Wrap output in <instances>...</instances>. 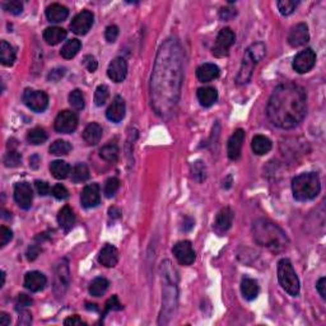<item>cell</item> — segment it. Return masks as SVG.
I'll list each match as a JSON object with an SVG mask.
<instances>
[{
	"label": "cell",
	"instance_id": "obj_1",
	"mask_svg": "<svg viewBox=\"0 0 326 326\" xmlns=\"http://www.w3.org/2000/svg\"><path fill=\"white\" fill-rule=\"evenodd\" d=\"M183 84V54L176 40L160 46L150 82L152 106L158 115L171 113L180 97Z\"/></svg>",
	"mask_w": 326,
	"mask_h": 326
},
{
	"label": "cell",
	"instance_id": "obj_2",
	"mask_svg": "<svg viewBox=\"0 0 326 326\" xmlns=\"http://www.w3.org/2000/svg\"><path fill=\"white\" fill-rule=\"evenodd\" d=\"M306 113V91L303 87L294 83H285L276 87L266 106L269 121L280 129H293L298 126Z\"/></svg>",
	"mask_w": 326,
	"mask_h": 326
},
{
	"label": "cell",
	"instance_id": "obj_3",
	"mask_svg": "<svg viewBox=\"0 0 326 326\" xmlns=\"http://www.w3.org/2000/svg\"><path fill=\"white\" fill-rule=\"evenodd\" d=\"M254 240L260 246L270 249L273 251H280L288 246V237L279 226H276L268 219H259L252 227Z\"/></svg>",
	"mask_w": 326,
	"mask_h": 326
},
{
	"label": "cell",
	"instance_id": "obj_4",
	"mask_svg": "<svg viewBox=\"0 0 326 326\" xmlns=\"http://www.w3.org/2000/svg\"><path fill=\"white\" fill-rule=\"evenodd\" d=\"M321 190L320 177L315 172H307L294 177L292 181V191L294 199L307 202L317 197Z\"/></svg>",
	"mask_w": 326,
	"mask_h": 326
},
{
	"label": "cell",
	"instance_id": "obj_5",
	"mask_svg": "<svg viewBox=\"0 0 326 326\" xmlns=\"http://www.w3.org/2000/svg\"><path fill=\"white\" fill-rule=\"evenodd\" d=\"M278 280L283 289L293 297L299 294V280L292 263L288 259H282L278 263Z\"/></svg>",
	"mask_w": 326,
	"mask_h": 326
},
{
	"label": "cell",
	"instance_id": "obj_6",
	"mask_svg": "<svg viewBox=\"0 0 326 326\" xmlns=\"http://www.w3.org/2000/svg\"><path fill=\"white\" fill-rule=\"evenodd\" d=\"M70 283V271L68 260L61 259L55 266V275H54V292L58 297H63L67 292Z\"/></svg>",
	"mask_w": 326,
	"mask_h": 326
},
{
	"label": "cell",
	"instance_id": "obj_7",
	"mask_svg": "<svg viewBox=\"0 0 326 326\" xmlns=\"http://www.w3.org/2000/svg\"><path fill=\"white\" fill-rule=\"evenodd\" d=\"M235 41L236 36L233 31L231 28H223L217 36L216 45H214L212 53L217 58H224L230 54V49L233 46Z\"/></svg>",
	"mask_w": 326,
	"mask_h": 326
},
{
	"label": "cell",
	"instance_id": "obj_8",
	"mask_svg": "<svg viewBox=\"0 0 326 326\" xmlns=\"http://www.w3.org/2000/svg\"><path fill=\"white\" fill-rule=\"evenodd\" d=\"M23 102L35 112H44L49 106V97L44 91H34L28 88L23 92Z\"/></svg>",
	"mask_w": 326,
	"mask_h": 326
},
{
	"label": "cell",
	"instance_id": "obj_9",
	"mask_svg": "<svg viewBox=\"0 0 326 326\" xmlns=\"http://www.w3.org/2000/svg\"><path fill=\"white\" fill-rule=\"evenodd\" d=\"M54 126L58 133L70 134L73 133L78 126V116L75 112L69 110H64L56 116Z\"/></svg>",
	"mask_w": 326,
	"mask_h": 326
},
{
	"label": "cell",
	"instance_id": "obj_10",
	"mask_svg": "<svg viewBox=\"0 0 326 326\" xmlns=\"http://www.w3.org/2000/svg\"><path fill=\"white\" fill-rule=\"evenodd\" d=\"M316 64V54L312 49H306L296 55L293 60V69L299 74L308 73L309 70L315 67Z\"/></svg>",
	"mask_w": 326,
	"mask_h": 326
},
{
	"label": "cell",
	"instance_id": "obj_11",
	"mask_svg": "<svg viewBox=\"0 0 326 326\" xmlns=\"http://www.w3.org/2000/svg\"><path fill=\"white\" fill-rule=\"evenodd\" d=\"M93 20L94 16L92 12L84 11L80 12L79 14H77L74 18H73L72 23H70V30L72 32H74L75 35H86L89 30L93 26Z\"/></svg>",
	"mask_w": 326,
	"mask_h": 326
},
{
	"label": "cell",
	"instance_id": "obj_12",
	"mask_svg": "<svg viewBox=\"0 0 326 326\" xmlns=\"http://www.w3.org/2000/svg\"><path fill=\"white\" fill-rule=\"evenodd\" d=\"M175 257L181 265H191L195 261V251L193 249L190 241H181L177 242L172 249Z\"/></svg>",
	"mask_w": 326,
	"mask_h": 326
},
{
	"label": "cell",
	"instance_id": "obj_13",
	"mask_svg": "<svg viewBox=\"0 0 326 326\" xmlns=\"http://www.w3.org/2000/svg\"><path fill=\"white\" fill-rule=\"evenodd\" d=\"M14 200L22 209H30L34 200V191L28 183H18L14 186Z\"/></svg>",
	"mask_w": 326,
	"mask_h": 326
},
{
	"label": "cell",
	"instance_id": "obj_14",
	"mask_svg": "<svg viewBox=\"0 0 326 326\" xmlns=\"http://www.w3.org/2000/svg\"><path fill=\"white\" fill-rule=\"evenodd\" d=\"M101 202V189L98 184L87 185L80 194V203L84 208H94Z\"/></svg>",
	"mask_w": 326,
	"mask_h": 326
},
{
	"label": "cell",
	"instance_id": "obj_15",
	"mask_svg": "<svg viewBox=\"0 0 326 326\" xmlns=\"http://www.w3.org/2000/svg\"><path fill=\"white\" fill-rule=\"evenodd\" d=\"M243 141H245V130L237 129L235 133L231 135L228 144H227V154H228L230 159H240Z\"/></svg>",
	"mask_w": 326,
	"mask_h": 326
},
{
	"label": "cell",
	"instance_id": "obj_16",
	"mask_svg": "<svg viewBox=\"0 0 326 326\" xmlns=\"http://www.w3.org/2000/svg\"><path fill=\"white\" fill-rule=\"evenodd\" d=\"M233 218H235V213L230 207H224L219 210V213L217 214L216 222H214V231L218 235H223L227 231L232 227Z\"/></svg>",
	"mask_w": 326,
	"mask_h": 326
},
{
	"label": "cell",
	"instance_id": "obj_17",
	"mask_svg": "<svg viewBox=\"0 0 326 326\" xmlns=\"http://www.w3.org/2000/svg\"><path fill=\"white\" fill-rule=\"evenodd\" d=\"M127 74V63L124 58L113 59L108 65L107 75L115 83H121L126 78Z\"/></svg>",
	"mask_w": 326,
	"mask_h": 326
},
{
	"label": "cell",
	"instance_id": "obj_18",
	"mask_svg": "<svg viewBox=\"0 0 326 326\" xmlns=\"http://www.w3.org/2000/svg\"><path fill=\"white\" fill-rule=\"evenodd\" d=\"M309 41L308 27L306 23H298L290 30L289 36H288V42L292 47H299L306 45Z\"/></svg>",
	"mask_w": 326,
	"mask_h": 326
},
{
	"label": "cell",
	"instance_id": "obj_19",
	"mask_svg": "<svg viewBox=\"0 0 326 326\" xmlns=\"http://www.w3.org/2000/svg\"><path fill=\"white\" fill-rule=\"evenodd\" d=\"M125 101L121 96H116L106 111V117L112 122H120L125 117Z\"/></svg>",
	"mask_w": 326,
	"mask_h": 326
},
{
	"label": "cell",
	"instance_id": "obj_20",
	"mask_svg": "<svg viewBox=\"0 0 326 326\" xmlns=\"http://www.w3.org/2000/svg\"><path fill=\"white\" fill-rule=\"evenodd\" d=\"M46 276L40 271H30L25 276V287L31 292H40L46 285Z\"/></svg>",
	"mask_w": 326,
	"mask_h": 326
},
{
	"label": "cell",
	"instance_id": "obj_21",
	"mask_svg": "<svg viewBox=\"0 0 326 326\" xmlns=\"http://www.w3.org/2000/svg\"><path fill=\"white\" fill-rule=\"evenodd\" d=\"M98 261L106 268H113L119 261V251L112 245H105L98 255Z\"/></svg>",
	"mask_w": 326,
	"mask_h": 326
},
{
	"label": "cell",
	"instance_id": "obj_22",
	"mask_svg": "<svg viewBox=\"0 0 326 326\" xmlns=\"http://www.w3.org/2000/svg\"><path fill=\"white\" fill-rule=\"evenodd\" d=\"M255 65H256V64L250 59V56L247 55V54H245L242 59V65H241V69L240 72H238L237 78H236L237 84L242 86V84L249 83L252 77V72H254Z\"/></svg>",
	"mask_w": 326,
	"mask_h": 326
},
{
	"label": "cell",
	"instance_id": "obj_23",
	"mask_svg": "<svg viewBox=\"0 0 326 326\" xmlns=\"http://www.w3.org/2000/svg\"><path fill=\"white\" fill-rule=\"evenodd\" d=\"M58 223L64 232H69L75 224V214L69 205L61 208L58 214Z\"/></svg>",
	"mask_w": 326,
	"mask_h": 326
},
{
	"label": "cell",
	"instance_id": "obj_24",
	"mask_svg": "<svg viewBox=\"0 0 326 326\" xmlns=\"http://www.w3.org/2000/svg\"><path fill=\"white\" fill-rule=\"evenodd\" d=\"M219 73H221L219 68L217 67L216 64L205 63L197 69V77L203 83H208V82L217 79L219 77Z\"/></svg>",
	"mask_w": 326,
	"mask_h": 326
},
{
	"label": "cell",
	"instance_id": "obj_25",
	"mask_svg": "<svg viewBox=\"0 0 326 326\" xmlns=\"http://www.w3.org/2000/svg\"><path fill=\"white\" fill-rule=\"evenodd\" d=\"M103 130L101 127V125H98L97 122H91L86 126L83 131V139L88 145H96L100 143L101 138H102Z\"/></svg>",
	"mask_w": 326,
	"mask_h": 326
},
{
	"label": "cell",
	"instance_id": "obj_26",
	"mask_svg": "<svg viewBox=\"0 0 326 326\" xmlns=\"http://www.w3.org/2000/svg\"><path fill=\"white\" fill-rule=\"evenodd\" d=\"M197 96L200 105L204 106V107L213 106L218 100V92L213 87H202V88L198 89Z\"/></svg>",
	"mask_w": 326,
	"mask_h": 326
},
{
	"label": "cell",
	"instance_id": "obj_27",
	"mask_svg": "<svg viewBox=\"0 0 326 326\" xmlns=\"http://www.w3.org/2000/svg\"><path fill=\"white\" fill-rule=\"evenodd\" d=\"M69 16V11L61 4H51L50 7H47L46 9V17L47 20L53 23H60L67 20Z\"/></svg>",
	"mask_w": 326,
	"mask_h": 326
},
{
	"label": "cell",
	"instance_id": "obj_28",
	"mask_svg": "<svg viewBox=\"0 0 326 326\" xmlns=\"http://www.w3.org/2000/svg\"><path fill=\"white\" fill-rule=\"evenodd\" d=\"M241 292H242L243 298L247 301H252L259 294V284L252 278H243L241 282Z\"/></svg>",
	"mask_w": 326,
	"mask_h": 326
},
{
	"label": "cell",
	"instance_id": "obj_29",
	"mask_svg": "<svg viewBox=\"0 0 326 326\" xmlns=\"http://www.w3.org/2000/svg\"><path fill=\"white\" fill-rule=\"evenodd\" d=\"M67 37V31L60 27H49L44 31V40L49 45H58Z\"/></svg>",
	"mask_w": 326,
	"mask_h": 326
},
{
	"label": "cell",
	"instance_id": "obj_30",
	"mask_svg": "<svg viewBox=\"0 0 326 326\" xmlns=\"http://www.w3.org/2000/svg\"><path fill=\"white\" fill-rule=\"evenodd\" d=\"M0 61L6 67H12L16 61V50L7 41L0 42Z\"/></svg>",
	"mask_w": 326,
	"mask_h": 326
},
{
	"label": "cell",
	"instance_id": "obj_31",
	"mask_svg": "<svg viewBox=\"0 0 326 326\" xmlns=\"http://www.w3.org/2000/svg\"><path fill=\"white\" fill-rule=\"evenodd\" d=\"M271 141L270 139L266 138V136L264 135H256L254 136V139H252V143H251V148L252 150H254L255 154L257 155H263V154H266V153L270 152L271 149Z\"/></svg>",
	"mask_w": 326,
	"mask_h": 326
},
{
	"label": "cell",
	"instance_id": "obj_32",
	"mask_svg": "<svg viewBox=\"0 0 326 326\" xmlns=\"http://www.w3.org/2000/svg\"><path fill=\"white\" fill-rule=\"evenodd\" d=\"M50 171L55 179H58V180H64V179H67V177L69 176L72 169H70L69 165H68L67 162H64V160H54L50 165Z\"/></svg>",
	"mask_w": 326,
	"mask_h": 326
},
{
	"label": "cell",
	"instance_id": "obj_33",
	"mask_svg": "<svg viewBox=\"0 0 326 326\" xmlns=\"http://www.w3.org/2000/svg\"><path fill=\"white\" fill-rule=\"evenodd\" d=\"M80 47H82V44H80L79 40L77 39L69 40L67 44L61 47L60 54L64 59H73L78 53H79Z\"/></svg>",
	"mask_w": 326,
	"mask_h": 326
},
{
	"label": "cell",
	"instance_id": "obj_34",
	"mask_svg": "<svg viewBox=\"0 0 326 326\" xmlns=\"http://www.w3.org/2000/svg\"><path fill=\"white\" fill-rule=\"evenodd\" d=\"M245 54H247V55L250 56V59H251L255 64H257L260 60H263V58L265 56L266 47L263 42H256V44H252Z\"/></svg>",
	"mask_w": 326,
	"mask_h": 326
},
{
	"label": "cell",
	"instance_id": "obj_35",
	"mask_svg": "<svg viewBox=\"0 0 326 326\" xmlns=\"http://www.w3.org/2000/svg\"><path fill=\"white\" fill-rule=\"evenodd\" d=\"M108 285H110V283L106 278H96V279L92 280L91 285H89V293L93 297H101L107 290Z\"/></svg>",
	"mask_w": 326,
	"mask_h": 326
},
{
	"label": "cell",
	"instance_id": "obj_36",
	"mask_svg": "<svg viewBox=\"0 0 326 326\" xmlns=\"http://www.w3.org/2000/svg\"><path fill=\"white\" fill-rule=\"evenodd\" d=\"M191 176L199 184L207 180V167L203 160H195L191 165Z\"/></svg>",
	"mask_w": 326,
	"mask_h": 326
},
{
	"label": "cell",
	"instance_id": "obj_37",
	"mask_svg": "<svg viewBox=\"0 0 326 326\" xmlns=\"http://www.w3.org/2000/svg\"><path fill=\"white\" fill-rule=\"evenodd\" d=\"M47 140V134L42 127H35V129L30 130L27 134V141L34 145H40L44 144Z\"/></svg>",
	"mask_w": 326,
	"mask_h": 326
},
{
	"label": "cell",
	"instance_id": "obj_38",
	"mask_svg": "<svg viewBox=\"0 0 326 326\" xmlns=\"http://www.w3.org/2000/svg\"><path fill=\"white\" fill-rule=\"evenodd\" d=\"M100 155L107 162H116L119 158V146L112 143L103 145L100 150Z\"/></svg>",
	"mask_w": 326,
	"mask_h": 326
},
{
	"label": "cell",
	"instance_id": "obj_39",
	"mask_svg": "<svg viewBox=\"0 0 326 326\" xmlns=\"http://www.w3.org/2000/svg\"><path fill=\"white\" fill-rule=\"evenodd\" d=\"M89 179V169L84 163H78L73 169L72 180L73 183H84Z\"/></svg>",
	"mask_w": 326,
	"mask_h": 326
},
{
	"label": "cell",
	"instance_id": "obj_40",
	"mask_svg": "<svg viewBox=\"0 0 326 326\" xmlns=\"http://www.w3.org/2000/svg\"><path fill=\"white\" fill-rule=\"evenodd\" d=\"M72 150V144L68 143L67 140H55L50 145V153L55 155H67Z\"/></svg>",
	"mask_w": 326,
	"mask_h": 326
},
{
	"label": "cell",
	"instance_id": "obj_41",
	"mask_svg": "<svg viewBox=\"0 0 326 326\" xmlns=\"http://www.w3.org/2000/svg\"><path fill=\"white\" fill-rule=\"evenodd\" d=\"M69 103L74 110L80 111L84 108V96L82 91L79 89H74L70 92L69 94Z\"/></svg>",
	"mask_w": 326,
	"mask_h": 326
},
{
	"label": "cell",
	"instance_id": "obj_42",
	"mask_svg": "<svg viewBox=\"0 0 326 326\" xmlns=\"http://www.w3.org/2000/svg\"><path fill=\"white\" fill-rule=\"evenodd\" d=\"M108 96H110V91H108V87L105 86V84H101V86L97 87L96 92H94V105L101 107L106 103V101L108 100Z\"/></svg>",
	"mask_w": 326,
	"mask_h": 326
},
{
	"label": "cell",
	"instance_id": "obj_43",
	"mask_svg": "<svg viewBox=\"0 0 326 326\" xmlns=\"http://www.w3.org/2000/svg\"><path fill=\"white\" fill-rule=\"evenodd\" d=\"M120 188V181L116 177H111L105 183V188H103V193H105L106 198H112L115 194L117 193Z\"/></svg>",
	"mask_w": 326,
	"mask_h": 326
},
{
	"label": "cell",
	"instance_id": "obj_44",
	"mask_svg": "<svg viewBox=\"0 0 326 326\" xmlns=\"http://www.w3.org/2000/svg\"><path fill=\"white\" fill-rule=\"evenodd\" d=\"M297 6H298V2H293V0H280V2H278V9L283 16L292 14L293 12L296 11Z\"/></svg>",
	"mask_w": 326,
	"mask_h": 326
},
{
	"label": "cell",
	"instance_id": "obj_45",
	"mask_svg": "<svg viewBox=\"0 0 326 326\" xmlns=\"http://www.w3.org/2000/svg\"><path fill=\"white\" fill-rule=\"evenodd\" d=\"M21 160H22V155L16 149L9 150L4 158V163H6L7 167H18L21 165Z\"/></svg>",
	"mask_w": 326,
	"mask_h": 326
},
{
	"label": "cell",
	"instance_id": "obj_46",
	"mask_svg": "<svg viewBox=\"0 0 326 326\" xmlns=\"http://www.w3.org/2000/svg\"><path fill=\"white\" fill-rule=\"evenodd\" d=\"M4 9L8 13L13 14V16H18V14H21L23 12V4L21 3L20 0H12V2L4 4Z\"/></svg>",
	"mask_w": 326,
	"mask_h": 326
},
{
	"label": "cell",
	"instance_id": "obj_47",
	"mask_svg": "<svg viewBox=\"0 0 326 326\" xmlns=\"http://www.w3.org/2000/svg\"><path fill=\"white\" fill-rule=\"evenodd\" d=\"M51 193H53V195L58 200H65L69 198V191H68V189L65 188V186L61 185V184H58V185L54 186Z\"/></svg>",
	"mask_w": 326,
	"mask_h": 326
},
{
	"label": "cell",
	"instance_id": "obj_48",
	"mask_svg": "<svg viewBox=\"0 0 326 326\" xmlns=\"http://www.w3.org/2000/svg\"><path fill=\"white\" fill-rule=\"evenodd\" d=\"M117 37H119V27L115 25L108 26V27L105 30L106 41L110 42V44H113V42L117 40Z\"/></svg>",
	"mask_w": 326,
	"mask_h": 326
},
{
	"label": "cell",
	"instance_id": "obj_49",
	"mask_svg": "<svg viewBox=\"0 0 326 326\" xmlns=\"http://www.w3.org/2000/svg\"><path fill=\"white\" fill-rule=\"evenodd\" d=\"M120 309H122V304L120 303L116 296H112L110 299H107L105 304V313H107L108 311H120Z\"/></svg>",
	"mask_w": 326,
	"mask_h": 326
},
{
	"label": "cell",
	"instance_id": "obj_50",
	"mask_svg": "<svg viewBox=\"0 0 326 326\" xmlns=\"http://www.w3.org/2000/svg\"><path fill=\"white\" fill-rule=\"evenodd\" d=\"M13 238V232L9 230L8 227L2 226L0 227V246L4 247L9 241Z\"/></svg>",
	"mask_w": 326,
	"mask_h": 326
},
{
	"label": "cell",
	"instance_id": "obj_51",
	"mask_svg": "<svg viewBox=\"0 0 326 326\" xmlns=\"http://www.w3.org/2000/svg\"><path fill=\"white\" fill-rule=\"evenodd\" d=\"M64 75H65V68H55V69L50 70V73L47 74V80L59 82Z\"/></svg>",
	"mask_w": 326,
	"mask_h": 326
},
{
	"label": "cell",
	"instance_id": "obj_52",
	"mask_svg": "<svg viewBox=\"0 0 326 326\" xmlns=\"http://www.w3.org/2000/svg\"><path fill=\"white\" fill-rule=\"evenodd\" d=\"M35 186H36L37 193H39L41 197H45V195H47V194L50 193V186H49V184H47L46 181L37 180L36 183H35Z\"/></svg>",
	"mask_w": 326,
	"mask_h": 326
},
{
	"label": "cell",
	"instance_id": "obj_53",
	"mask_svg": "<svg viewBox=\"0 0 326 326\" xmlns=\"http://www.w3.org/2000/svg\"><path fill=\"white\" fill-rule=\"evenodd\" d=\"M83 63H84V65L87 67V69H88L91 73L96 72L97 67H98V64H97L96 59H94L92 55H87L86 58H84Z\"/></svg>",
	"mask_w": 326,
	"mask_h": 326
},
{
	"label": "cell",
	"instance_id": "obj_54",
	"mask_svg": "<svg viewBox=\"0 0 326 326\" xmlns=\"http://www.w3.org/2000/svg\"><path fill=\"white\" fill-rule=\"evenodd\" d=\"M40 251H41V249H40L37 245H32V246L27 250V259L30 260V261H34L40 255Z\"/></svg>",
	"mask_w": 326,
	"mask_h": 326
},
{
	"label": "cell",
	"instance_id": "obj_55",
	"mask_svg": "<svg viewBox=\"0 0 326 326\" xmlns=\"http://www.w3.org/2000/svg\"><path fill=\"white\" fill-rule=\"evenodd\" d=\"M235 16H236V12L231 8H222L221 12H219V17H221V20L223 21L231 20V18L235 17Z\"/></svg>",
	"mask_w": 326,
	"mask_h": 326
},
{
	"label": "cell",
	"instance_id": "obj_56",
	"mask_svg": "<svg viewBox=\"0 0 326 326\" xmlns=\"http://www.w3.org/2000/svg\"><path fill=\"white\" fill-rule=\"evenodd\" d=\"M32 298H31L30 296H27V294H25V293H21L20 296H18V306L21 307H28L32 304Z\"/></svg>",
	"mask_w": 326,
	"mask_h": 326
},
{
	"label": "cell",
	"instance_id": "obj_57",
	"mask_svg": "<svg viewBox=\"0 0 326 326\" xmlns=\"http://www.w3.org/2000/svg\"><path fill=\"white\" fill-rule=\"evenodd\" d=\"M316 288H317V292L320 293V296L322 298H326V278H320L316 284Z\"/></svg>",
	"mask_w": 326,
	"mask_h": 326
},
{
	"label": "cell",
	"instance_id": "obj_58",
	"mask_svg": "<svg viewBox=\"0 0 326 326\" xmlns=\"http://www.w3.org/2000/svg\"><path fill=\"white\" fill-rule=\"evenodd\" d=\"M64 325L67 326H79V325H86V323L83 322V321L80 320L78 316H70V317H68L67 320L64 321Z\"/></svg>",
	"mask_w": 326,
	"mask_h": 326
},
{
	"label": "cell",
	"instance_id": "obj_59",
	"mask_svg": "<svg viewBox=\"0 0 326 326\" xmlns=\"http://www.w3.org/2000/svg\"><path fill=\"white\" fill-rule=\"evenodd\" d=\"M194 224H195V222H194L193 218H190V217H185L183 223V231H185V232H190V231L194 228Z\"/></svg>",
	"mask_w": 326,
	"mask_h": 326
},
{
	"label": "cell",
	"instance_id": "obj_60",
	"mask_svg": "<svg viewBox=\"0 0 326 326\" xmlns=\"http://www.w3.org/2000/svg\"><path fill=\"white\" fill-rule=\"evenodd\" d=\"M108 216H110V218L112 219H117L120 218V216H121V212H120L119 208L111 207L110 209H108Z\"/></svg>",
	"mask_w": 326,
	"mask_h": 326
},
{
	"label": "cell",
	"instance_id": "obj_61",
	"mask_svg": "<svg viewBox=\"0 0 326 326\" xmlns=\"http://www.w3.org/2000/svg\"><path fill=\"white\" fill-rule=\"evenodd\" d=\"M9 323H11V317H9L6 312L0 313V325L7 326L9 325Z\"/></svg>",
	"mask_w": 326,
	"mask_h": 326
},
{
	"label": "cell",
	"instance_id": "obj_62",
	"mask_svg": "<svg viewBox=\"0 0 326 326\" xmlns=\"http://www.w3.org/2000/svg\"><path fill=\"white\" fill-rule=\"evenodd\" d=\"M39 163H40V158L39 155H34V157H31L30 159V166L32 167V169H39Z\"/></svg>",
	"mask_w": 326,
	"mask_h": 326
},
{
	"label": "cell",
	"instance_id": "obj_63",
	"mask_svg": "<svg viewBox=\"0 0 326 326\" xmlns=\"http://www.w3.org/2000/svg\"><path fill=\"white\" fill-rule=\"evenodd\" d=\"M4 284H6V273L2 271V283H0V287H3Z\"/></svg>",
	"mask_w": 326,
	"mask_h": 326
}]
</instances>
